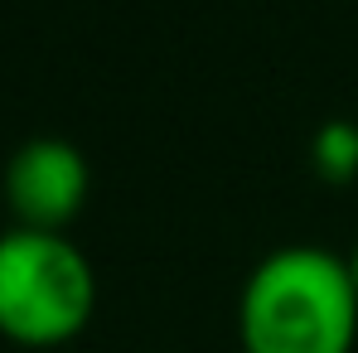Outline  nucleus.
Returning <instances> with one entry per match:
<instances>
[{
    "label": "nucleus",
    "mask_w": 358,
    "mask_h": 353,
    "mask_svg": "<svg viewBox=\"0 0 358 353\" xmlns=\"http://www.w3.org/2000/svg\"><path fill=\"white\" fill-rule=\"evenodd\" d=\"M238 334L247 353H349L358 291L349 261L324 247H281L242 286Z\"/></svg>",
    "instance_id": "nucleus-1"
},
{
    "label": "nucleus",
    "mask_w": 358,
    "mask_h": 353,
    "mask_svg": "<svg viewBox=\"0 0 358 353\" xmlns=\"http://www.w3.org/2000/svg\"><path fill=\"white\" fill-rule=\"evenodd\" d=\"M92 305V266L68 237L34 228L0 237V334L49 349L87 324Z\"/></svg>",
    "instance_id": "nucleus-2"
},
{
    "label": "nucleus",
    "mask_w": 358,
    "mask_h": 353,
    "mask_svg": "<svg viewBox=\"0 0 358 353\" xmlns=\"http://www.w3.org/2000/svg\"><path fill=\"white\" fill-rule=\"evenodd\" d=\"M5 199L34 233L63 228L87 199V165L68 141H29L5 170Z\"/></svg>",
    "instance_id": "nucleus-3"
},
{
    "label": "nucleus",
    "mask_w": 358,
    "mask_h": 353,
    "mask_svg": "<svg viewBox=\"0 0 358 353\" xmlns=\"http://www.w3.org/2000/svg\"><path fill=\"white\" fill-rule=\"evenodd\" d=\"M310 165L329 184H344V179L358 175V126L354 121H324L310 141Z\"/></svg>",
    "instance_id": "nucleus-4"
},
{
    "label": "nucleus",
    "mask_w": 358,
    "mask_h": 353,
    "mask_svg": "<svg viewBox=\"0 0 358 353\" xmlns=\"http://www.w3.org/2000/svg\"><path fill=\"white\" fill-rule=\"evenodd\" d=\"M349 276H354V291H358V247H354V257H349Z\"/></svg>",
    "instance_id": "nucleus-5"
}]
</instances>
